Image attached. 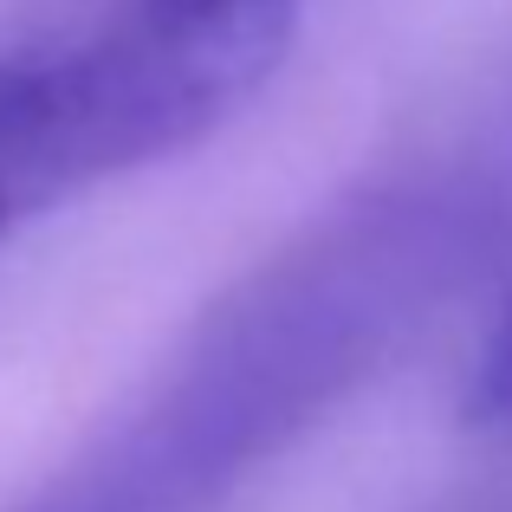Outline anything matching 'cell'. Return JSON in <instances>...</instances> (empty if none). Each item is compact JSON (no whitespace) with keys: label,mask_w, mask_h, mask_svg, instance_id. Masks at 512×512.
I'll list each match as a JSON object with an SVG mask.
<instances>
[{"label":"cell","mask_w":512,"mask_h":512,"mask_svg":"<svg viewBox=\"0 0 512 512\" xmlns=\"http://www.w3.org/2000/svg\"><path fill=\"white\" fill-rule=\"evenodd\" d=\"M480 175L363 182L195 318L169 363L13 512H221L487 260Z\"/></svg>","instance_id":"1"},{"label":"cell","mask_w":512,"mask_h":512,"mask_svg":"<svg viewBox=\"0 0 512 512\" xmlns=\"http://www.w3.org/2000/svg\"><path fill=\"white\" fill-rule=\"evenodd\" d=\"M7 234H20V227H13V214H7V208H0V240H7Z\"/></svg>","instance_id":"4"},{"label":"cell","mask_w":512,"mask_h":512,"mask_svg":"<svg viewBox=\"0 0 512 512\" xmlns=\"http://www.w3.org/2000/svg\"><path fill=\"white\" fill-rule=\"evenodd\" d=\"M467 409L487 428L512 435V299H506L500 325L487 331V350H480V363H474V389H467Z\"/></svg>","instance_id":"3"},{"label":"cell","mask_w":512,"mask_h":512,"mask_svg":"<svg viewBox=\"0 0 512 512\" xmlns=\"http://www.w3.org/2000/svg\"><path fill=\"white\" fill-rule=\"evenodd\" d=\"M299 0H65L0 46V208L13 227L169 163L266 91Z\"/></svg>","instance_id":"2"}]
</instances>
